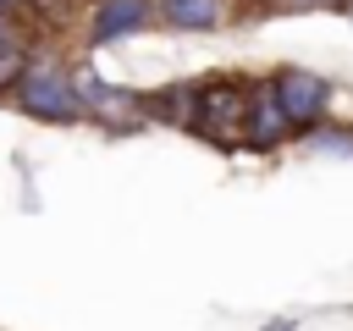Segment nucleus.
I'll return each mask as SVG.
<instances>
[{"instance_id": "1", "label": "nucleus", "mask_w": 353, "mask_h": 331, "mask_svg": "<svg viewBox=\"0 0 353 331\" xmlns=\"http://www.w3.org/2000/svg\"><path fill=\"white\" fill-rule=\"evenodd\" d=\"M11 99H17L22 116H33V121H44V127H72V121H83L77 72H72V61H66L61 50H39V44H33V55H28Z\"/></svg>"}, {"instance_id": "2", "label": "nucleus", "mask_w": 353, "mask_h": 331, "mask_svg": "<svg viewBox=\"0 0 353 331\" xmlns=\"http://www.w3.org/2000/svg\"><path fill=\"white\" fill-rule=\"evenodd\" d=\"M248 83H254V77H232V72H221V77H193V110H188V127H182V132L232 149V143H237V127H243Z\"/></svg>"}, {"instance_id": "3", "label": "nucleus", "mask_w": 353, "mask_h": 331, "mask_svg": "<svg viewBox=\"0 0 353 331\" xmlns=\"http://www.w3.org/2000/svg\"><path fill=\"white\" fill-rule=\"evenodd\" d=\"M265 88H270V99L281 105L292 138H298L303 127H314V121L331 116V83H325L320 72H309V66H276V72L265 77Z\"/></svg>"}, {"instance_id": "4", "label": "nucleus", "mask_w": 353, "mask_h": 331, "mask_svg": "<svg viewBox=\"0 0 353 331\" xmlns=\"http://www.w3.org/2000/svg\"><path fill=\"white\" fill-rule=\"evenodd\" d=\"M72 72H77V105H83V116H88L94 127H105V132H132V127H143L132 88L105 83L94 66H72Z\"/></svg>"}, {"instance_id": "5", "label": "nucleus", "mask_w": 353, "mask_h": 331, "mask_svg": "<svg viewBox=\"0 0 353 331\" xmlns=\"http://www.w3.org/2000/svg\"><path fill=\"white\" fill-rule=\"evenodd\" d=\"M143 28H154V0H88L83 6V44L88 50L121 44Z\"/></svg>"}, {"instance_id": "6", "label": "nucleus", "mask_w": 353, "mask_h": 331, "mask_svg": "<svg viewBox=\"0 0 353 331\" xmlns=\"http://www.w3.org/2000/svg\"><path fill=\"white\" fill-rule=\"evenodd\" d=\"M287 138H292V127H287L281 105L270 99L265 77H254V83H248V99H243V127H237V143H248V149H281Z\"/></svg>"}, {"instance_id": "7", "label": "nucleus", "mask_w": 353, "mask_h": 331, "mask_svg": "<svg viewBox=\"0 0 353 331\" xmlns=\"http://www.w3.org/2000/svg\"><path fill=\"white\" fill-rule=\"evenodd\" d=\"M232 11H237V0H154V28H176V33H215Z\"/></svg>"}, {"instance_id": "8", "label": "nucleus", "mask_w": 353, "mask_h": 331, "mask_svg": "<svg viewBox=\"0 0 353 331\" xmlns=\"http://www.w3.org/2000/svg\"><path fill=\"white\" fill-rule=\"evenodd\" d=\"M188 110H193V83H160V88L138 94V116H143V121L188 127Z\"/></svg>"}, {"instance_id": "9", "label": "nucleus", "mask_w": 353, "mask_h": 331, "mask_svg": "<svg viewBox=\"0 0 353 331\" xmlns=\"http://www.w3.org/2000/svg\"><path fill=\"white\" fill-rule=\"evenodd\" d=\"M33 33H11V39H0V99H11V88H17V77H22V66H28V55H33Z\"/></svg>"}, {"instance_id": "10", "label": "nucleus", "mask_w": 353, "mask_h": 331, "mask_svg": "<svg viewBox=\"0 0 353 331\" xmlns=\"http://www.w3.org/2000/svg\"><path fill=\"white\" fill-rule=\"evenodd\" d=\"M298 138H303L309 149H320V154H353V127H336L331 116L314 121V127H303Z\"/></svg>"}, {"instance_id": "11", "label": "nucleus", "mask_w": 353, "mask_h": 331, "mask_svg": "<svg viewBox=\"0 0 353 331\" xmlns=\"http://www.w3.org/2000/svg\"><path fill=\"white\" fill-rule=\"evenodd\" d=\"M11 33H33V22H28V17H17V11H6V6H0V39H11Z\"/></svg>"}, {"instance_id": "12", "label": "nucleus", "mask_w": 353, "mask_h": 331, "mask_svg": "<svg viewBox=\"0 0 353 331\" xmlns=\"http://www.w3.org/2000/svg\"><path fill=\"white\" fill-rule=\"evenodd\" d=\"M0 6H6V11H17V17H28V22H33V6H39V0H0ZM33 28H39V22H33Z\"/></svg>"}, {"instance_id": "13", "label": "nucleus", "mask_w": 353, "mask_h": 331, "mask_svg": "<svg viewBox=\"0 0 353 331\" xmlns=\"http://www.w3.org/2000/svg\"><path fill=\"white\" fill-rule=\"evenodd\" d=\"M276 11H314V0H276Z\"/></svg>"}, {"instance_id": "14", "label": "nucleus", "mask_w": 353, "mask_h": 331, "mask_svg": "<svg viewBox=\"0 0 353 331\" xmlns=\"http://www.w3.org/2000/svg\"><path fill=\"white\" fill-rule=\"evenodd\" d=\"M265 331H298V325H292V320H270Z\"/></svg>"}]
</instances>
